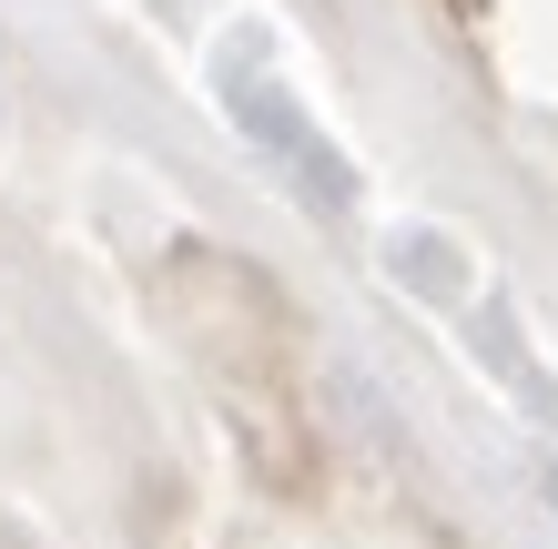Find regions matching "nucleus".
Masks as SVG:
<instances>
[{
    "instance_id": "f257e3e1",
    "label": "nucleus",
    "mask_w": 558,
    "mask_h": 549,
    "mask_svg": "<svg viewBox=\"0 0 558 549\" xmlns=\"http://www.w3.org/2000/svg\"><path fill=\"white\" fill-rule=\"evenodd\" d=\"M548 509H558V468H548Z\"/></svg>"
}]
</instances>
